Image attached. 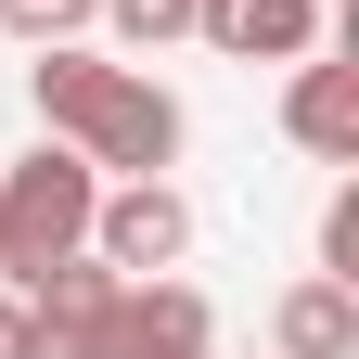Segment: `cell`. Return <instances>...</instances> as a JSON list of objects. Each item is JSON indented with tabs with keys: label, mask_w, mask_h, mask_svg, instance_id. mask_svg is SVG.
<instances>
[{
	"label": "cell",
	"mask_w": 359,
	"mask_h": 359,
	"mask_svg": "<svg viewBox=\"0 0 359 359\" xmlns=\"http://www.w3.org/2000/svg\"><path fill=\"white\" fill-rule=\"evenodd\" d=\"M90 205H103V167H90L77 142L39 128V154L0 167V283L26 295L52 257H77V244H90Z\"/></svg>",
	"instance_id": "6da1fadb"
},
{
	"label": "cell",
	"mask_w": 359,
	"mask_h": 359,
	"mask_svg": "<svg viewBox=\"0 0 359 359\" xmlns=\"http://www.w3.org/2000/svg\"><path fill=\"white\" fill-rule=\"evenodd\" d=\"M52 142H77L103 180H167V167H180V103H167L142 65H90L77 103L52 116Z\"/></svg>",
	"instance_id": "7a4b0ae2"
},
{
	"label": "cell",
	"mask_w": 359,
	"mask_h": 359,
	"mask_svg": "<svg viewBox=\"0 0 359 359\" xmlns=\"http://www.w3.org/2000/svg\"><path fill=\"white\" fill-rule=\"evenodd\" d=\"M90 257H103L116 283L180 269V257H193V205H180L167 180H103V205H90Z\"/></svg>",
	"instance_id": "3957f363"
},
{
	"label": "cell",
	"mask_w": 359,
	"mask_h": 359,
	"mask_svg": "<svg viewBox=\"0 0 359 359\" xmlns=\"http://www.w3.org/2000/svg\"><path fill=\"white\" fill-rule=\"evenodd\" d=\"M283 128H295V154H321V167H359V65H321V52H295Z\"/></svg>",
	"instance_id": "277c9868"
},
{
	"label": "cell",
	"mask_w": 359,
	"mask_h": 359,
	"mask_svg": "<svg viewBox=\"0 0 359 359\" xmlns=\"http://www.w3.org/2000/svg\"><path fill=\"white\" fill-rule=\"evenodd\" d=\"M193 39H218L231 65H295V52H321V0H205Z\"/></svg>",
	"instance_id": "5b68a950"
},
{
	"label": "cell",
	"mask_w": 359,
	"mask_h": 359,
	"mask_svg": "<svg viewBox=\"0 0 359 359\" xmlns=\"http://www.w3.org/2000/svg\"><path fill=\"white\" fill-rule=\"evenodd\" d=\"M269 359H359V283L308 269V283L269 308Z\"/></svg>",
	"instance_id": "8992f818"
},
{
	"label": "cell",
	"mask_w": 359,
	"mask_h": 359,
	"mask_svg": "<svg viewBox=\"0 0 359 359\" xmlns=\"http://www.w3.org/2000/svg\"><path fill=\"white\" fill-rule=\"evenodd\" d=\"M90 13H103L128 52H167V39H193V13H205V0H90Z\"/></svg>",
	"instance_id": "52a82bcc"
},
{
	"label": "cell",
	"mask_w": 359,
	"mask_h": 359,
	"mask_svg": "<svg viewBox=\"0 0 359 359\" xmlns=\"http://www.w3.org/2000/svg\"><path fill=\"white\" fill-rule=\"evenodd\" d=\"M77 26H90V0H0V39H26V52H52Z\"/></svg>",
	"instance_id": "ba28073f"
},
{
	"label": "cell",
	"mask_w": 359,
	"mask_h": 359,
	"mask_svg": "<svg viewBox=\"0 0 359 359\" xmlns=\"http://www.w3.org/2000/svg\"><path fill=\"white\" fill-rule=\"evenodd\" d=\"M321 269H334V283H359V193L321 205Z\"/></svg>",
	"instance_id": "9c48e42d"
},
{
	"label": "cell",
	"mask_w": 359,
	"mask_h": 359,
	"mask_svg": "<svg viewBox=\"0 0 359 359\" xmlns=\"http://www.w3.org/2000/svg\"><path fill=\"white\" fill-rule=\"evenodd\" d=\"M0 359H26V295H0Z\"/></svg>",
	"instance_id": "30bf717a"
}]
</instances>
